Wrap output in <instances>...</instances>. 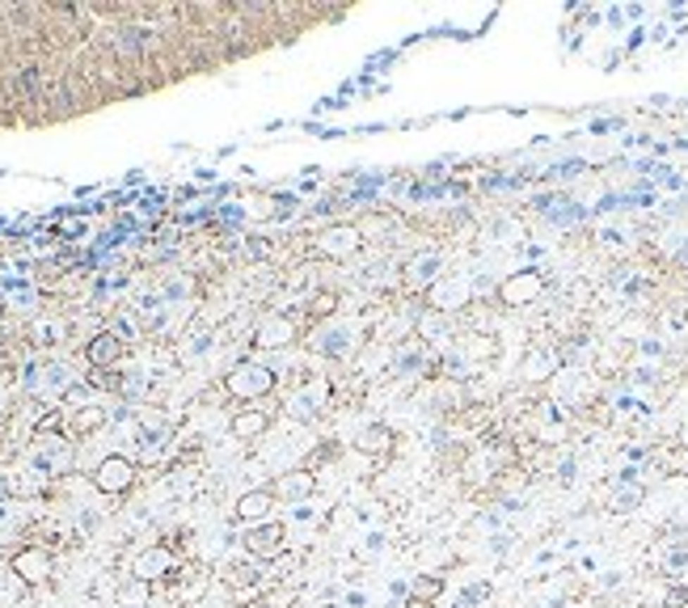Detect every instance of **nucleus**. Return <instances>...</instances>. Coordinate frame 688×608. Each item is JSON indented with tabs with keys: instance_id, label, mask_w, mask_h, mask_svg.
Returning <instances> with one entry per match:
<instances>
[{
	"instance_id": "423d86ee",
	"label": "nucleus",
	"mask_w": 688,
	"mask_h": 608,
	"mask_svg": "<svg viewBox=\"0 0 688 608\" xmlns=\"http://www.w3.org/2000/svg\"><path fill=\"white\" fill-rule=\"evenodd\" d=\"M177 575V558H173V550L169 545H148V550H139L135 554V562H131V579H139V583H169Z\"/></svg>"
},
{
	"instance_id": "20e7f679",
	"label": "nucleus",
	"mask_w": 688,
	"mask_h": 608,
	"mask_svg": "<svg viewBox=\"0 0 688 608\" xmlns=\"http://www.w3.org/2000/svg\"><path fill=\"white\" fill-rule=\"evenodd\" d=\"M135 473H139V465H135L131 457L110 452V457H101V461H97V469H93V490H97V495L118 499V495H127V490L135 486Z\"/></svg>"
},
{
	"instance_id": "c756f323",
	"label": "nucleus",
	"mask_w": 688,
	"mask_h": 608,
	"mask_svg": "<svg viewBox=\"0 0 688 608\" xmlns=\"http://www.w3.org/2000/svg\"><path fill=\"white\" fill-rule=\"evenodd\" d=\"M642 42H646V30H642V25H638V30H634V34H630V38H625V51H638V46H642Z\"/></svg>"
},
{
	"instance_id": "393cba45",
	"label": "nucleus",
	"mask_w": 688,
	"mask_h": 608,
	"mask_svg": "<svg viewBox=\"0 0 688 608\" xmlns=\"http://www.w3.org/2000/svg\"><path fill=\"white\" fill-rule=\"evenodd\" d=\"M148 592H152L148 583H139V579H131V583H127V588L118 592V600H123V608H139V604H144V600H148Z\"/></svg>"
},
{
	"instance_id": "72a5a7b5",
	"label": "nucleus",
	"mask_w": 688,
	"mask_h": 608,
	"mask_svg": "<svg viewBox=\"0 0 688 608\" xmlns=\"http://www.w3.org/2000/svg\"><path fill=\"white\" fill-rule=\"evenodd\" d=\"M676 444H680V448H688V418L676 427Z\"/></svg>"
},
{
	"instance_id": "bb28decb",
	"label": "nucleus",
	"mask_w": 688,
	"mask_h": 608,
	"mask_svg": "<svg viewBox=\"0 0 688 608\" xmlns=\"http://www.w3.org/2000/svg\"><path fill=\"white\" fill-rule=\"evenodd\" d=\"M308 309H313L317 317H334V309H338V292H317V296L308 300Z\"/></svg>"
},
{
	"instance_id": "9b49d317",
	"label": "nucleus",
	"mask_w": 688,
	"mask_h": 608,
	"mask_svg": "<svg viewBox=\"0 0 688 608\" xmlns=\"http://www.w3.org/2000/svg\"><path fill=\"white\" fill-rule=\"evenodd\" d=\"M34 465H38V473H46V478L68 473V469H72V444H68L63 435H42V440H38V452H34Z\"/></svg>"
},
{
	"instance_id": "2eb2a0df",
	"label": "nucleus",
	"mask_w": 688,
	"mask_h": 608,
	"mask_svg": "<svg viewBox=\"0 0 688 608\" xmlns=\"http://www.w3.org/2000/svg\"><path fill=\"white\" fill-rule=\"evenodd\" d=\"M439 271H444V254H439V249H418V254L401 266V275H406L410 283H423V287H435V283H439Z\"/></svg>"
},
{
	"instance_id": "ddd939ff",
	"label": "nucleus",
	"mask_w": 688,
	"mask_h": 608,
	"mask_svg": "<svg viewBox=\"0 0 688 608\" xmlns=\"http://www.w3.org/2000/svg\"><path fill=\"white\" fill-rule=\"evenodd\" d=\"M275 495H270V486H258V490H245L241 499H237V507H232V516H237V524H266L270 520V511H275Z\"/></svg>"
},
{
	"instance_id": "7ed1b4c3",
	"label": "nucleus",
	"mask_w": 688,
	"mask_h": 608,
	"mask_svg": "<svg viewBox=\"0 0 688 608\" xmlns=\"http://www.w3.org/2000/svg\"><path fill=\"white\" fill-rule=\"evenodd\" d=\"M241 550H245V558H258V562H279L283 554H287V528L279 524V520H266V524H249L245 533H241Z\"/></svg>"
},
{
	"instance_id": "a211bd4d",
	"label": "nucleus",
	"mask_w": 688,
	"mask_h": 608,
	"mask_svg": "<svg viewBox=\"0 0 688 608\" xmlns=\"http://www.w3.org/2000/svg\"><path fill=\"white\" fill-rule=\"evenodd\" d=\"M266 427H270V410H237V414H232V423H228V431H232L241 444H249V440L266 435Z\"/></svg>"
},
{
	"instance_id": "7c9ffc66",
	"label": "nucleus",
	"mask_w": 688,
	"mask_h": 608,
	"mask_svg": "<svg viewBox=\"0 0 688 608\" xmlns=\"http://www.w3.org/2000/svg\"><path fill=\"white\" fill-rule=\"evenodd\" d=\"M668 562H672V566H684V562H688V545L672 550V554H668Z\"/></svg>"
},
{
	"instance_id": "473e14b6",
	"label": "nucleus",
	"mask_w": 688,
	"mask_h": 608,
	"mask_svg": "<svg viewBox=\"0 0 688 608\" xmlns=\"http://www.w3.org/2000/svg\"><path fill=\"white\" fill-rule=\"evenodd\" d=\"M668 604H672V608L688 604V592H684V588H676V592H672V596H668Z\"/></svg>"
},
{
	"instance_id": "2f4dec72",
	"label": "nucleus",
	"mask_w": 688,
	"mask_h": 608,
	"mask_svg": "<svg viewBox=\"0 0 688 608\" xmlns=\"http://www.w3.org/2000/svg\"><path fill=\"white\" fill-rule=\"evenodd\" d=\"M642 355H663V347H659V338H642Z\"/></svg>"
},
{
	"instance_id": "4468645a",
	"label": "nucleus",
	"mask_w": 688,
	"mask_h": 608,
	"mask_svg": "<svg viewBox=\"0 0 688 608\" xmlns=\"http://www.w3.org/2000/svg\"><path fill=\"white\" fill-rule=\"evenodd\" d=\"M123 351H127V342H123L114 330H101L97 338H89V347H85V359H89L97 372H106V368H114V364L123 359Z\"/></svg>"
},
{
	"instance_id": "4c0bfd02",
	"label": "nucleus",
	"mask_w": 688,
	"mask_h": 608,
	"mask_svg": "<svg viewBox=\"0 0 688 608\" xmlns=\"http://www.w3.org/2000/svg\"><path fill=\"white\" fill-rule=\"evenodd\" d=\"M317 608H346V604H317Z\"/></svg>"
},
{
	"instance_id": "f3484780",
	"label": "nucleus",
	"mask_w": 688,
	"mask_h": 608,
	"mask_svg": "<svg viewBox=\"0 0 688 608\" xmlns=\"http://www.w3.org/2000/svg\"><path fill=\"white\" fill-rule=\"evenodd\" d=\"M30 389H38L42 397H68L72 376H68L63 364H46V368H38V376H30Z\"/></svg>"
},
{
	"instance_id": "9d476101",
	"label": "nucleus",
	"mask_w": 688,
	"mask_h": 608,
	"mask_svg": "<svg viewBox=\"0 0 688 608\" xmlns=\"http://www.w3.org/2000/svg\"><path fill=\"white\" fill-rule=\"evenodd\" d=\"M325 406H330V385H325V380H308L304 389H296V393L287 397L283 410H287L292 418H300V423H313Z\"/></svg>"
},
{
	"instance_id": "f257e3e1",
	"label": "nucleus",
	"mask_w": 688,
	"mask_h": 608,
	"mask_svg": "<svg viewBox=\"0 0 688 608\" xmlns=\"http://www.w3.org/2000/svg\"><path fill=\"white\" fill-rule=\"evenodd\" d=\"M224 393L237 397V402H262V397L275 393V372H270L266 364H258V359H241V364L228 368Z\"/></svg>"
},
{
	"instance_id": "f03ea898",
	"label": "nucleus",
	"mask_w": 688,
	"mask_h": 608,
	"mask_svg": "<svg viewBox=\"0 0 688 608\" xmlns=\"http://www.w3.org/2000/svg\"><path fill=\"white\" fill-rule=\"evenodd\" d=\"M313 351L317 355H325V359H346L355 347H359V325L355 321H342L338 313L334 317H325L317 330H313Z\"/></svg>"
},
{
	"instance_id": "4be33fe9",
	"label": "nucleus",
	"mask_w": 688,
	"mask_h": 608,
	"mask_svg": "<svg viewBox=\"0 0 688 608\" xmlns=\"http://www.w3.org/2000/svg\"><path fill=\"white\" fill-rule=\"evenodd\" d=\"M553 368H558V359H553L549 351H532V355L524 359V376H528V380H541V376H553Z\"/></svg>"
},
{
	"instance_id": "b1692460",
	"label": "nucleus",
	"mask_w": 688,
	"mask_h": 608,
	"mask_svg": "<svg viewBox=\"0 0 688 608\" xmlns=\"http://www.w3.org/2000/svg\"><path fill=\"white\" fill-rule=\"evenodd\" d=\"M106 423V410L101 406H85V410H76V431L85 435V431H97Z\"/></svg>"
},
{
	"instance_id": "aec40b11",
	"label": "nucleus",
	"mask_w": 688,
	"mask_h": 608,
	"mask_svg": "<svg viewBox=\"0 0 688 608\" xmlns=\"http://www.w3.org/2000/svg\"><path fill=\"white\" fill-rule=\"evenodd\" d=\"M642 495H646L642 482H617V486H613V499H608V511L625 516V511H634V507L642 503Z\"/></svg>"
},
{
	"instance_id": "c9c22d12",
	"label": "nucleus",
	"mask_w": 688,
	"mask_h": 608,
	"mask_svg": "<svg viewBox=\"0 0 688 608\" xmlns=\"http://www.w3.org/2000/svg\"><path fill=\"white\" fill-rule=\"evenodd\" d=\"M241 608H275L270 600H249V604H241Z\"/></svg>"
},
{
	"instance_id": "a878e982",
	"label": "nucleus",
	"mask_w": 688,
	"mask_h": 608,
	"mask_svg": "<svg viewBox=\"0 0 688 608\" xmlns=\"http://www.w3.org/2000/svg\"><path fill=\"white\" fill-rule=\"evenodd\" d=\"M139 46H144V42H139V30L127 25V30L114 34V51H118V55H139Z\"/></svg>"
},
{
	"instance_id": "6e6552de",
	"label": "nucleus",
	"mask_w": 688,
	"mask_h": 608,
	"mask_svg": "<svg viewBox=\"0 0 688 608\" xmlns=\"http://www.w3.org/2000/svg\"><path fill=\"white\" fill-rule=\"evenodd\" d=\"M363 245V228L359 224H330L321 237H317V258H330V262H342V258H351L355 249Z\"/></svg>"
},
{
	"instance_id": "dca6fc26",
	"label": "nucleus",
	"mask_w": 688,
	"mask_h": 608,
	"mask_svg": "<svg viewBox=\"0 0 688 608\" xmlns=\"http://www.w3.org/2000/svg\"><path fill=\"white\" fill-rule=\"evenodd\" d=\"M393 444H397V435H393V427H384V423H368V427H359V435H355V448H359L363 457H389Z\"/></svg>"
},
{
	"instance_id": "c85d7f7f",
	"label": "nucleus",
	"mask_w": 688,
	"mask_h": 608,
	"mask_svg": "<svg viewBox=\"0 0 688 608\" xmlns=\"http://www.w3.org/2000/svg\"><path fill=\"white\" fill-rule=\"evenodd\" d=\"M190 287H194L190 279H169V287H165V296H173V300H177V296H190Z\"/></svg>"
},
{
	"instance_id": "e433bc0d",
	"label": "nucleus",
	"mask_w": 688,
	"mask_h": 608,
	"mask_svg": "<svg viewBox=\"0 0 688 608\" xmlns=\"http://www.w3.org/2000/svg\"><path fill=\"white\" fill-rule=\"evenodd\" d=\"M406 608H431V604H423V600H414V596H406Z\"/></svg>"
},
{
	"instance_id": "f8f14e48",
	"label": "nucleus",
	"mask_w": 688,
	"mask_h": 608,
	"mask_svg": "<svg viewBox=\"0 0 688 608\" xmlns=\"http://www.w3.org/2000/svg\"><path fill=\"white\" fill-rule=\"evenodd\" d=\"M287 342H296V321H292V317H283V313H266V317L254 325V347H262V351H279V347H287Z\"/></svg>"
},
{
	"instance_id": "0eeeda50",
	"label": "nucleus",
	"mask_w": 688,
	"mask_h": 608,
	"mask_svg": "<svg viewBox=\"0 0 688 608\" xmlns=\"http://www.w3.org/2000/svg\"><path fill=\"white\" fill-rule=\"evenodd\" d=\"M541 292H545V275H541L537 266H524V271H515V275H507V279L499 283V300H503L507 309H524V304H532Z\"/></svg>"
},
{
	"instance_id": "cd10ccee",
	"label": "nucleus",
	"mask_w": 688,
	"mask_h": 608,
	"mask_svg": "<svg viewBox=\"0 0 688 608\" xmlns=\"http://www.w3.org/2000/svg\"><path fill=\"white\" fill-rule=\"evenodd\" d=\"M583 169H587V161H579V156H570V161H558V165H553L549 173H553V178H579Z\"/></svg>"
},
{
	"instance_id": "1a4fd4ad",
	"label": "nucleus",
	"mask_w": 688,
	"mask_h": 608,
	"mask_svg": "<svg viewBox=\"0 0 688 608\" xmlns=\"http://www.w3.org/2000/svg\"><path fill=\"white\" fill-rule=\"evenodd\" d=\"M270 495L283 499V503H308L317 495V473L304 469V465H296V469H287V473H279L270 482Z\"/></svg>"
},
{
	"instance_id": "412c9836",
	"label": "nucleus",
	"mask_w": 688,
	"mask_h": 608,
	"mask_svg": "<svg viewBox=\"0 0 688 608\" xmlns=\"http://www.w3.org/2000/svg\"><path fill=\"white\" fill-rule=\"evenodd\" d=\"M410 596L423 600V604H435V600L444 596V579H439V575H418V579L410 583Z\"/></svg>"
},
{
	"instance_id": "6ab92c4d",
	"label": "nucleus",
	"mask_w": 688,
	"mask_h": 608,
	"mask_svg": "<svg viewBox=\"0 0 688 608\" xmlns=\"http://www.w3.org/2000/svg\"><path fill=\"white\" fill-rule=\"evenodd\" d=\"M224 583L228 588H258V583H266V562L245 558V562H237V566L224 571Z\"/></svg>"
},
{
	"instance_id": "f704fd0d",
	"label": "nucleus",
	"mask_w": 688,
	"mask_h": 608,
	"mask_svg": "<svg viewBox=\"0 0 688 608\" xmlns=\"http://www.w3.org/2000/svg\"><path fill=\"white\" fill-rule=\"evenodd\" d=\"M625 17H634V21H642V17H646V8H642V4H630V8H625Z\"/></svg>"
},
{
	"instance_id": "39448f33",
	"label": "nucleus",
	"mask_w": 688,
	"mask_h": 608,
	"mask_svg": "<svg viewBox=\"0 0 688 608\" xmlns=\"http://www.w3.org/2000/svg\"><path fill=\"white\" fill-rule=\"evenodd\" d=\"M8 566H13V575H17L25 588H42V583H51V575H55V558H51L46 545H21V550H13Z\"/></svg>"
},
{
	"instance_id": "5701e85b",
	"label": "nucleus",
	"mask_w": 688,
	"mask_h": 608,
	"mask_svg": "<svg viewBox=\"0 0 688 608\" xmlns=\"http://www.w3.org/2000/svg\"><path fill=\"white\" fill-rule=\"evenodd\" d=\"M397 372H401V376H418V372H427V347L401 351V355H397Z\"/></svg>"
}]
</instances>
